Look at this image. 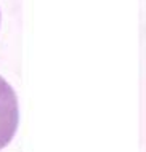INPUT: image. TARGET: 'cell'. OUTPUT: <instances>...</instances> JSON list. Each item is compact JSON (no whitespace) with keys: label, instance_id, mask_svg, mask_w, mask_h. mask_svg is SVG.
<instances>
[{"label":"cell","instance_id":"cell-1","mask_svg":"<svg viewBox=\"0 0 146 152\" xmlns=\"http://www.w3.org/2000/svg\"><path fill=\"white\" fill-rule=\"evenodd\" d=\"M19 123L18 98L11 85L0 77V151L11 142Z\"/></svg>","mask_w":146,"mask_h":152}]
</instances>
